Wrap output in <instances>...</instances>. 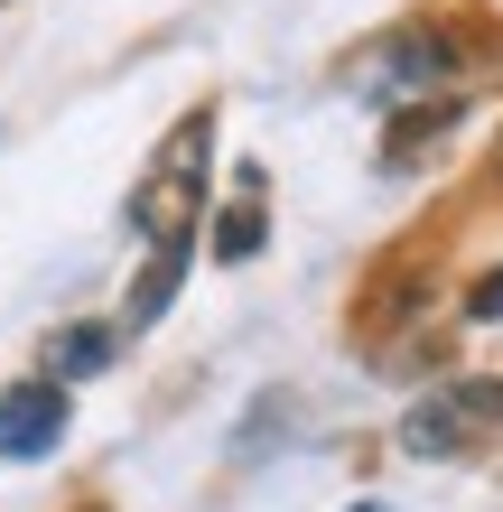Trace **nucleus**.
<instances>
[{
	"instance_id": "nucleus-9",
	"label": "nucleus",
	"mask_w": 503,
	"mask_h": 512,
	"mask_svg": "<svg viewBox=\"0 0 503 512\" xmlns=\"http://www.w3.org/2000/svg\"><path fill=\"white\" fill-rule=\"evenodd\" d=\"M494 317H503V261L485 270L476 289H466V326H494Z\"/></svg>"
},
{
	"instance_id": "nucleus-2",
	"label": "nucleus",
	"mask_w": 503,
	"mask_h": 512,
	"mask_svg": "<svg viewBox=\"0 0 503 512\" xmlns=\"http://www.w3.org/2000/svg\"><path fill=\"white\" fill-rule=\"evenodd\" d=\"M503 429V382L494 373H457L420 391V401L401 410V457H466V447H485Z\"/></svg>"
},
{
	"instance_id": "nucleus-1",
	"label": "nucleus",
	"mask_w": 503,
	"mask_h": 512,
	"mask_svg": "<svg viewBox=\"0 0 503 512\" xmlns=\"http://www.w3.org/2000/svg\"><path fill=\"white\" fill-rule=\"evenodd\" d=\"M205 159H215V112H187V122L159 140V159L140 168V196H131V224L150 233V243H187V233H196Z\"/></svg>"
},
{
	"instance_id": "nucleus-11",
	"label": "nucleus",
	"mask_w": 503,
	"mask_h": 512,
	"mask_svg": "<svg viewBox=\"0 0 503 512\" xmlns=\"http://www.w3.org/2000/svg\"><path fill=\"white\" fill-rule=\"evenodd\" d=\"M494 168H503V149H494Z\"/></svg>"
},
{
	"instance_id": "nucleus-7",
	"label": "nucleus",
	"mask_w": 503,
	"mask_h": 512,
	"mask_svg": "<svg viewBox=\"0 0 503 512\" xmlns=\"http://www.w3.org/2000/svg\"><path fill=\"white\" fill-rule=\"evenodd\" d=\"M112 354H122V326H103V317H75V326H56V336H47V373L56 382H94L103 364H112Z\"/></svg>"
},
{
	"instance_id": "nucleus-6",
	"label": "nucleus",
	"mask_w": 503,
	"mask_h": 512,
	"mask_svg": "<svg viewBox=\"0 0 503 512\" xmlns=\"http://www.w3.org/2000/svg\"><path fill=\"white\" fill-rule=\"evenodd\" d=\"M261 243H271V196H261V168H243L233 177V205L205 224V252L215 261H252Z\"/></svg>"
},
{
	"instance_id": "nucleus-4",
	"label": "nucleus",
	"mask_w": 503,
	"mask_h": 512,
	"mask_svg": "<svg viewBox=\"0 0 503 512\" xmlns=\"http://www.w3.org/2000/svg\"><path fill=\"white\" fill-rule=\"evenodd\" d=\"M364 75L382 84V94H420V84L457 75V38H438V28H401V38H382L364 56Z\"/></svg>"
},
{
	"instance_id": "nucleus-8",
	"label": "nucleus",
	"mask_w": 503,
	"mask_h": 512,
	"mask_svg": "<svg viewBox=\"0 0 503 512\" xmlns=\"http://www.w3.org/2000/svg\"><path fill=\"white\" fill-rule=\"evenodd\" d=\"M177 280H187V243H150V270H140L131 298H122V326H159L177 308Z\"/></svg>"
},
{
	"instance_id": "nucleus-10",
	"label": "nucleus",
	"mask_w": 503,
	"mask_h": 512,
	"mask_svg": "<svg viewBox=\"0 0 503 512\" xmlns=\"http://www.w3.org/2000/svg\"><path fill=\"white\" fill-rule=\"evenodd\" d=\"M354 512H382V503H354Z\"/></svg>"
},
{
	"instance_id": "nucleus-3",
	"label": "nucleus",
	"mask_w": 503,
	"mask_h": 512,
	"mask_svg": "<svg viewBox=\"0 0 503 512\" xmlns=\"http://www.w3.org/2000/svg\"><path fill=\"white\" fill-rule=\"evenodd\" d=\"M66 429H75V391L56 382V373H38V382H10V391H0V457H10V466L56 457V447H66Z\"/></svg>"
},
{
	"instance_id": "nucleus-5",
	"label": "nucleus",
	"mask_w": 503,
	"mask_h": 512,
	"mask_svg": "<svg viewBox=\"0 0 503 512\" xmlns=\"http://www.w3.org/2000/svg\"><path fill=\"white\" fill-rule=\"evenodd\" d=\"M438 140H457V103L448 94H410L392 122H382V168H420Z\"/></svg>"
}]
</instances>
